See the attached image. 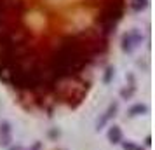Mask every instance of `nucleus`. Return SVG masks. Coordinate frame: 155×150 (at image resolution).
Listing matches in <instances>:
<instances>
[{
  "instance_id": "f257e3e1",
  "label": "nucleus",
  "mask_w": 155,
  "mask_h": 150,
  "mask_svg": "<svg viewBox=\"0 0 155 150\" xmlns=\"http://www.w3.org/2000/svg\"><path fill=\"white\" fill-rule=\"evenodd\" d=\"M124 9H126L124 0H108V2H105V5L101 9V14H99V19H98L103 33L108 35V33L115 32L119 21L124 16Z\"/></svg>"
},
{
  "instance_id": "f03ea898",
  "label": "nucleus",
  "mask_w": 155,
  "mask_h": 150,
  "mask_svg": "<svg viewBox=\"0 0 155 150\" xmlns=\"http://www.w3.org/2000/svg\"><path fill=\"white\" fill-rule=\"evenodd\" d=\"M141 40H143V37H141L140 32H138V30H131V32H126V33L122 35V44H120V47H122L124 52L131 54V52L141 44Z\"/></svg>"
},
{
  "instance_id": "7ed1b4c3",
  "label": "nucleus",
  "mask_w": 155,
  "mask_h": 150,
  "mask_svg": "<svg viewBox=\"0 0 155 150\" xmlns=\"http://www.w3.org/2000/svg\"><path fill=\"white\" fill-rule=\"evenodd\" d=\"M117 110H119V103H117V101H112V103L106 107V110L103 112V115H101V117L98 119V122H96V129L99 131V129L105 128L106 124L112 121L115 115H117Z\"/></svg>"
},
{
  "instance_id": "20e7f679",
  "label": "nucleus",
  "mask_w": 155,
  "mask_h": 150,
  "mask_svg": "<svg viewBox=\"0 0 155 150\" xmlns=\"http://www.w3.org/2000/svg\"><path fill=\"white\" fill-rule=\"evenodd\" d=\"M12 142V128L9 122H0V145L7 147L9 143Z\"/></svg>"
},
{
  "instance_id": "39448f33",
  "label": "nucleus",
  "mask_w": 155,
  "mask_h": 150,
  "mask_svg": "<svg viewBox=\"0 0 155 150\" xmlns=\"http://www.w3.org/2000/svg\"><path fill=\"white\" fill-rule=\"evenodd\" d=\"M106 136H108V142L112 143V145H119V143L124 142V135H122V129L119 128V126H110V129H108V133H106Z\"/></svg>"
},
{
  "instance_id": "423d86ee",
  "label": "nucleus",
  "mask_w": 155,
  "mask_h": 150,
  "mask_svg": "<svg viewBox=\"0 0 155 150\" xmlns=\"http://www.w3.org/2000/svg\"><path fill=\"white\" fill-rule=\"evenodd\" d=\"M148 112H150L148 105H145V103H136V105H133V107L127 110V115L129 117H138V115H145Z\"/></svg>"
},
{
  "instance_id": "0eeeda50",
  "label": "nucleus",
  "mask_w": 155,
  "mask_h": 150,
  "mask_svg": "<svg viewBox=\"0 0 155 150\" xmlns=\"http://www.w3.org/2000/svg\"><path fill=\"white\" fill-rule=\"evenodd\" d=\"M129 7L133 9L134 12H141L148 7V0H129Z\"/></svg>"
},
{
  "instance_id": "6e6552de",
  "label": "nucleus",
  "mask_w": 155,
  "mask_h": 150,
  "mask_svg": "<svg viewBox=\"0 0 155 150\" xmlns=\"http://www.w3.org/2000/svg\"><path fill=\"white\" fill-rule=\"evenodd\" d=\"M122 148L124 150H145L141 145H138V143H134V142H122Z\"/></svg>"
},
{
  "instance_id": "1a4fd4ad",
  "label": "nucleus",
  "mask_w": 155,
  "mask_h": 150,
  "mask_svg": "<svg viewBox=\"0 0 155 150\" xmlns=\"http://www.w3.org/2000/svg\"><path fill=\"white\" fill-rule=\"evenodd\" d=\"M113 75H115V68H113V66H108L106 72H105V77H103V82H105V84H110L112 79H113Z\"/></svg>"
},
{
  "instance_id": "9d476101",
  "label": "nucleus",
  "mask_w": 155,
  "mask_h": 150,
  "mask_svg": "<svg viewBox=\"0 0 155 150\" xmlns=\"http://www.w3.org/2000/svg\"><path fill=\"white\" fill-rule=\"evenodd\" d=\"M11 150H23V148H21V147H12Z\"/></svg>"
},
{
  "instance_id": "9b49d317",
  "label": "nucleus",
  "mask_w": 155,
  "mask_h": 150,
  "mask_svg": "<svg viewBox=\"0 0 155 150\" xmlns=\"http://www.w3.org/2000/svg\"><path fill=\"white\" fill-rule=\"evenodd\" d=\"M59 150H64V148H59Z\"/></svg>"
}]
</instances>
